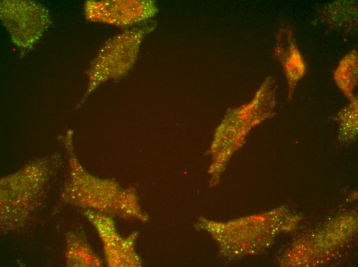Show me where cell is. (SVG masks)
I'll return each mask as SVG.
<instances>
[{"label":"cell","mask_w":358,"mask_h":267,"mask_svg":"<svg viewBox=\"0 0 358 267\" xmlns=\"http://www.w3.org/2000/svg\"><path fill=\"white\" fill-rule=\"evenodd\" d=\"M326 18L328 23L339 29L348 28L355 25L357 10L350 2H335L328 6Z\"/></svg>","instance_id":"3957f363"},{"label":"cell","mask_w":358,"mask_h":267,"mask_svg":"<svg viewBox=\"0 0 358 267\" xmlns=\"http://www.w3.org/2000/svg\"><path fill=\"white\" fill-rule=\"evenodd\" d=\"M347 106L338 113L336 119L339 121V140L341 142H351L357 135V99L350 100Z\"/></svg>","instance_id":"277c9868"},{"label":"cell","mask_w":358,"mask_h":267,"mask_svg":"<svg viewBox=\"0 0 358 267\" xmlns=\"http://www.w3.org/2000/svg\"><path fill=\"white\" fill-rule=\"evenodd\" d=\"M334 77L337 85L350 101L356 98L353 94L357 82V53L355 49L343 58Z\"/></svg>","instance_id":"7a4b0ae2"},{"label":"cell","mask_w":358,"mask_h":267,"mask_svg":"<svg viewBox=\"0 0 358 267\" xmlns=\"http://www.w3.org/2000/svg\"><path fill=\"white\" fill-rule=\"evenodd\" d=\"M275 54L284 71L289 87L287 100L289 101L292 98L297 83L306 71L303 60L296 45L293 30L290 25H285L279 29Z\"/></svg>","instance_id":"6da1fadb"}]
</instances>
